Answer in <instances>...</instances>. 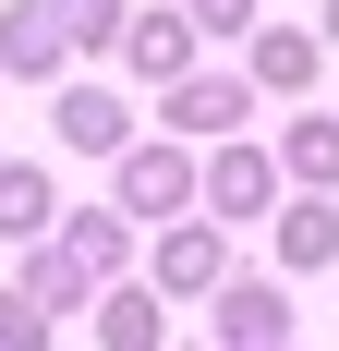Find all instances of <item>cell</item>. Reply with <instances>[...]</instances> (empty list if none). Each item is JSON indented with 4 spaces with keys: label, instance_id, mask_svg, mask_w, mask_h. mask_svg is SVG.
<instances>
[{
    "label": "cell",
    "instance_id": "obj_19",
    "mask_svg": "<svg viewBox=\"0 0 339 351\" xmlns=\"http://www.w3.org/2000/svg\"><path fill=\"white\" fill-rule=\"evenodd\" d=\"M315 36H327V49H339V0H327V12H315Z\"/></svg>",
    "mask_w": 339,
    "mask_h": 351
},
{
    "label": "cell",
    "instance_id": "obj_5",
    "mask_svg": "<svg viewBox=\"0 0 339 351\" xmlns=\"http://www.w3.org/2000/svg\"><path fill=\"white\" fill-rule=\"evenodd\" d=\"M49 134H61L73 158H121V145H134V97H121V85H73V73H61Z\"/></svg>",
    "mask_w": 339,
    "mask_h": 351
},
{
    "label": "cell",
    "instance_id": "obj_13",
    "mask_svg": "<svg viewBox=\"0 0 339 351\" xmlns=\"http://www.w3.org/2000/svg\"><path fill=\"white\" fill-rule=\"evenodd\" d=\"M61 243H73V267H85L97 291H109V279H134V254H145L121 206H73V218H61Z\"/></svg>",
    "mask_w": 339,
    "mask_h": 351
},
{
    "label": "cell",
    "instance_id": "obj_3",
    "mask_svg": "<svg viewBox=\"0 0 339 351\" xmlns=\"http://www.w3.org/2000/svg\"><path fill=\"white\" fill-rule=\"evenodd\" d=\"M206 303H218V315H206L218 351H279V339H291V279H279V267H231Z\"/></svg>",
    "mask_w": 339,
    "mask_h": 351
},
{
    "label": "cell",
    "instance_id": "obj_1",
    "mask_svg": "<svg viewBox=\"0 0 339 351\" xmlns=\"http://www.w3.org/2000/svg\"><path fill=\"white\" fill-rule=\"evenodd\" d=\"M109 206L145 218V230H158V218H194V206H206V158H194L182 134H134L121 158H109Z\"/></svg>",
    "mask_w": 339,
    "mask_h": 351
},
{
    "label": "cell",
    "instance_id": "obj_7",
    "mask_svg": "<svg viewBox=\"0 0 339 351\" xmlns=\"http://www.w3.org/2000/svg\"><path fill=\"white\" fill-rule=\"evenodd\" d=\"M194 49H206V36L182 25V0H158V12H134V25H121V73H134V85H158V97L194 73Z\"/></svg>",
    "mask_w": 339,
    "mask_h": 351
},
{
    "label": "cell",
    "instance_id": "obj_4",
    "mask_svg": "<svg viewBox=\"0 0 339 351\" xmlns=\"http://www.w3.org/2000/svg\"><path fill=\"white\" fill-rule=\"evenodd\" d=\"M206 218H218V230H242V218H279V145L218 134V158H206Z\"/></svg>",
    "mask_w": 339,
    "mask_h": 351
},
{
    "label": "cell",
    "instance_id": "obj_2",
    "mask_svg": "<svg viewBox=\"0 0 339 351\" xmlns=\"http://www.w3.org/2000/svg\"><path fill=\"white\" fill-rule=\"evenodd\" d=\"M145 279L170 291V303H206V291L231 279V230H218V218H158V230H145Z\"/></svg>",
    "mask_w": 339,
    "mask_h": 351
},
{
    "label": "cell",
    "instance_id": "obj_18",
    "mask_svg": "<svg viewBox=\"0 0 339 351\" xmlns=\"http://www.w3.org/2000/svg\"><path fill=\"white\" fill-rule=\"evenodd\" d=\"M182 25L194 36H255V0H182Z\"/></svg>",
    "mask_w": 339,
    "mask_h": 351
},
{
    "label": "cell",
    "instance_id": "obj_8",
    "mask_svg": "<svg viewBox=\"0 0 339 351\" xmlns=\"http://www.w3.org/2000/svg\"><path fill=\"white\" fill-rule=\"evenodd\" d=\"M242 121H255V73H182V85H170V134H206V145H218V134H242Z\"/></svg>",
    "mask_w": 339,
    "mask_h": 351
},
{
    "label": "cell",
    "instance_id": "obj_9",
    "mask_svg": "<svg viewBox=\"0 0 339 351\" xmlns=\"http://www.w3.org/2000/svg\"><path fill=\"white\" fill-rule=\"evenodd\" d=\"M73 61V25L49 12V0H0V73H25V85H61Z\"/></svg>",
    "mask_w": 339,
    "mask_h": 351
},
{
    "label": "cell",
    "instance_id": "obj_10",
    "mask_svg": "<svg viewBox=\"0 0 339 351\" xmlns=\"http://www.w3.org/2000/svg\"><path fill=\"white\" fill-rule=\"evenodd\" d=\"M267 254H279V279L339 267V194H291V206H279V230H267Z\"/></svg>",
    "mask_w": 339,
    "mask_h": 351
},
{
    "label": "cell",
    "instance_id": "obj_6",
    "mask_svg": "<svg viewBox=\"0 0 339 351\" xmlns=\"http://www.w3.org/2000/svg\"><path fill=\"white\" fill-rule=\"evenodd\" d=\"M242 73H255V97H315L327 36H315V25H255V36H242Z\"/></svg>",
    "mask_w": 339,
    "mask_h": 351
},
{
    "label": "cell",
    "instance_id": "obj_14",
    "mask_svg": "<svg viewBox=\"0 0 339 351\" xmlns=\"http://www.w3.org/2000/svg\"><path fill=\"white\" fill-rule=\"evenodd\" d=\"M279 182L339 194V121H327V109H291V121H279Z\"/></svg>",
    "mask_w": 339,
    "mask_h": 351
},
{
    "label": "cell",
    "instance_id": "obj_21",
    "mask_svg": "<svg viewBox=\"0 0 339 351\" xmlns=\"http://www.w3.org/2000/svg\"><path fill=\"white\" fill-rule=\"evenodd\" d=\"M279 351H291V339H279Z\"/></svg>",
    "mask_w": 339,
    "mask_h": 351
},
{
    "label": "cell",
    "instance_id": "obj_20",
    "mask_svg": "<svg viewBox=\"0 0 339 351\" xmlns=\"http://www.w3.org/2000/svg\"><path fill=\"white\" fill-rule=\"evenodd\" d=\"M194 351H218V339H194Z\"/></svg>",
    "mask_w": 339,
    "mask_h": 351
},
{
    "label": "cell",
    "instance_id": "obj_12",
    "mask_svg": "<svg viewBox=\"0 0 339 351\" xmlns=\"http://www.w3.org/2000/svg\"><path fill=\"white\" fill-rule=\"evenodd\" d=\"M61 230V182H49V158H0V243L25 254Z\"/></svg>",
    "mask_w": 339,
    "mask_h": 351
},
{
    "label": "cell",
    "instance_id": "obj_17",
    "mask_svg": "<svg viewBox=\"0 0 339 351\" xmlns=\"http://www.w3.org/2000/svg\"><path fill=\"white\" fill-rule=\"evenodd\" d=\"M73 25V49H121V25H134V0H49Z\"/></svg>",
    "mask_w": 339,
    "mask_h": 351
},
{
    "label": "cell",
    "instance_id": "obj_11",
    "mask_svg": "<svg viewBox=\"0 0 339 351\" xmlns=\"http://www.w3.org/2000/svg\"><path fill=\"white\" fill-rule=\"evenodd\" d=\"M97 351H170V291L158 279H109L97 291Z\"/></svg>",
    "mask_w": 339,
    "mask_h": 351
},
{
    "label": "cell",
    "instance_id": "obj_15",
    "mask_svg": "<svg viewBox=\"0 0 339 351\" xmlns=\"http://www.w3.org/2000/svg\"><path fill=\"white\" fill-rule=\"evenodd\" d=\"M25 291L49 303V315H97V279L73 267V243H61V230H49V243H25Z\"/></svg>",
    "mask_w": 339,
    "mask_h": 351
},
{
    "label": "cell",
    "instance_id": "obj_16",
    "mask_svg": "<svg viewBox=\"0 0 339 351\" xmlns=\"http://www.w3.org/2000/svg\"><path fill=\"white\" fill-rule=\"evenodd\" d=\"M49 339H61V315H49V303L12 279V291H0V351H49Z\"/></svg>",
    "mask_w": 339,
    "mask_h": 351
}]
</instances>
